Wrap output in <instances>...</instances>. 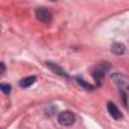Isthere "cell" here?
I'll use <instances>...</instances> for the list:
<instances>
[{
  "label": "cell",
  "instance_id": "obj_3",
  "mask_svg": "<svg viewBox=\"0 0 129 129\" xmlns=\"http://www.w3.org/2000/svg\"><path fill=\"white\" fill-rule=\"evenodd\" d=\"M105 69H109V66L103 64V66H99V67L93 72V76H94V79H96L97 84L102 82V79H103V76H105Z\"/></svg>",
  "mask_w": 129,
  "mask_h": 129
},
{
  "label": "cell",
  "instance_id": "obj_1",
  "mask_svg": "<svg viewBox=\"0 0 129 129\" xmlns=\"http://www.w3.org/2000/svg\"><path fill=\"white\" fill-rule=\"evenodd\" d=\"M58 121H59L62 126H72V124H75V121H76V115H75L73 112H70V111H64V112H61V114L58 115Z\"/></svg>",
  "mask_w": 129,
  "mask_h": 129
},
{
  "label": "cell",
  "instance_id": "obj_4",
  "mask_svg": "<svg viewBox=\"0 0 129 129\" xmlns=\"http://www.w3.org/2000/svg\"><path fill=\"white\" fill-rule=\"evenodd\" d=\"M46 66H47V67H49V69H50V70H52V72L55 73V75H58V76H64V78H70V76H69V75L66 73V70H64V69H61L59 66H56L55 62H47Z\"/></svg>",
  "mask_w": 129,
  "mask_h": 129
},
{
  "label": "cell",
  "instance_id": "obj_6",
  "mask_svg": "<svg viewBox=\"0 0 129 129\" xmlns=\"http://www.w3.org/2000/svg\"><path fill=\"white\" fill-rule=\"evenodd\" d=\"M35 81H37L35 76H27V78H24V79L20 81V87L21 88H29L32 84H35Z\"/></svg>",
  "mask_w": 129,
  "mask_h": 129
},
{
  "label": "cell",
  "instance_id": "obj_8",
  "mask_svg": "<svg viewBox=\"0 0 129 129\" xmlns=\"http://www.w3.org/2000/svg\"><path fill=\"white\" fill-rule=\"evenodd\" d=\"M76 81H78V82H79V84H81V87H82V88H85V90H88V91H91V90H93V87H91V85H90V84H87V82H85V81H82V79H81V78H78V79H76Z\"/></svg>",
  "mask_w": 129,
  "mask_h": 129
},
{
  "label": "cell",
  "instance_id": "obj_2",
  "mask_svg": "<svg viewBox=\"0 0 129 129\" xmlns=\"http://www.w3.org/2000/svg\"><path fill=\"white\" fill-rule=\"evenodd\" d=\"M35 17L41 23H50L52 21V12L49 9H46V8H38L35 11Z\"/></svg>",
  "mask_w": 129,
  "mask_h": 129
},
{
  "label": "cell",
  "instance_id": "obj_9",
  "mask_svg": "<svg viewBox=\"0 0 129 129\" xmlns=\"http://www.w3.org/2000/svg\"><path fill=\"white\" fill-rule=\"evenodd\" d=\"M0 90H2L5 94H9V93H11V87H9L8 84H2V85H0Z\"/></svg>",
  "mask_w": 129,
  "mask_h": 129
},
{
  "label": "cell",
  "instance_id": "obj_7",
  "mask_svg": "<svg viewBox=\"0 0 129 129\" xmlns=\"http://www.w3.org/2000/svg\"><path fill=\"white\" fill-rule=\"evenodd\" d=\"M111 50H112L114 55H123L126 49H124V44H121V43H114Z\"/></svg>",
  "mask_w": 129,
  "mask_h": 129
},
{
  "label": "cell",
  "instance_id": "obj_5",
  "mask_svg": "<svg viewBox=\"0 0 129 129\" xmlns=\"http://www.w3.org/2000/svg\"><path fill=\"white\" fill-rule=\"evenodd\" d=\"M108 112L111 114V117L112 118H115V120H120L123 115H121V111L115 106V103H112V102H109L108 103Z\"/></svg>",
  "mask_w": 129,
  "mask_h": 129
},
{
  "label": "cell",
  "instance_id": "obj_10",
  "mask_svg": "<svg viewBox=\"0 0 129 129\" xmlns=\"http://www.w3.org/2000/svg\"><path fill=\"white\" fill-rule=\"evenodd\" d=\"M0 69H2V73H5V70H6V66H5V64L2 62V64H0Z\"/></svg>",
  "mask_w": 129,
  "mask_h": 129
}]
</instances>
